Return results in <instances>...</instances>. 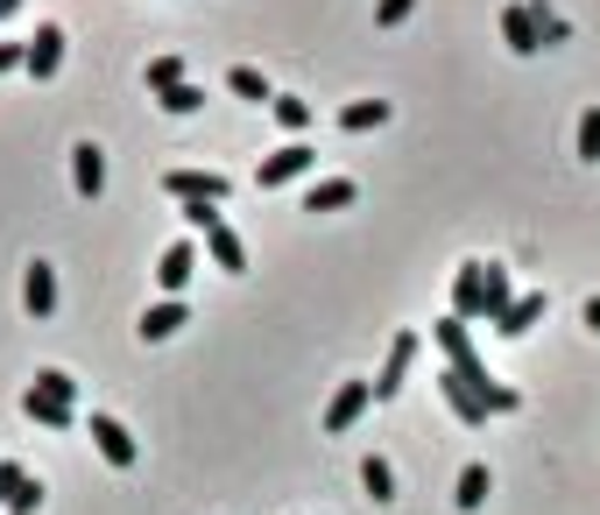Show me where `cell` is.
<instances>
[{
    "label": "cell",
    "instance_id": "cell-1",
    "mask_svg": "<svg viewBox=\"0 0 600 515\" xmlns=\"http://www.w3.org/2000/svg\"><path fill=\"white\" fill-rule=\"evenodd\" d=\"M163 191H170L177 205H227L233 177H219V170H170V177H163Z\"/></svg>",
    "mask_w": 600,
    "mask_h": 515
},
{
    "label": "cell",
    "instance_id": "cell-2",
    "mask_svg": "<svg viewBox=\"0 0 600 515\" xmlns=\"http://www.w3.org/2000/svg\"><path fill=\"white\" fill-rule=\"evenodd\" d=\"M311 170H319V148H304V142H283L276 156H262L254 184H262V191H276V184H297V177H311Z\"/></svg>",
    "mask_w": 600,
    "mask_h": 515
},
{
    "label": "cell",
    "instance_id": "cell-3",
    "mask_svg": "<svg viewBox=\"0 0 600 515\" xmlns=\"http://www.w3.org/2000/svg\"><path fill=\"white\" fill-rule=\"evenodd\" d=\"M368 403H374V382H339L333 403H325V438H347L353 423L368 417Z\"/></svg>",
    "mask_w": 600,
    "mask_h": 515
},
{
    "label": "cell",
    "instance_id": "cell-4",
    "mask_svg": "<svg viewBox=\"0 0 600 515\" xmlns=\"http://www.w3.org/2000/svg\"><path fill=\"white\" fill-rule=\"evenodd\" d=\"M85 431H93V445H99V459H107V466H134V459H142V445L128 438V423H120V417L93 410V423H85Z\"/></svg>",
    "mask_w": 600,
    "mask_h": 515
},
{
    "label": "cell",
    "instance_id": "cell-5",
    "mask_svg": "<svg viewBox=\"0 0 600 515\" xmlns=\"http://www.w3.org/2000/svg\"><path fill=\"white\" fill-rule=\"evenodd\" d=\"M0 508H8V515H36V508H43V488H36V474H28V466L0 459Z\"/></svg>",
    "mask_w": 600,
    "mask_h": 515
},
{
    "label": "cell",
    "instance_id": "cell-6",
    "mask_svg": "<svg viewBox=\"0 0 600 515\" xmlns=\"http://www.w3.org/2000/svg\"><path fill=\"white\" fill-rule=\"evenodd\" d=\"M57 64H64V28H57V22H43L36 36H28V57H22V71L43 85V79H57Z\"/></svg>",
    "mask_w": 600,
    "mask_h": 515
},
{
    "label": "cell",
    "instance_id": "cell-7",
    "mask_svg": "<svg viewBox=\"0 0 600 515\" xmlns=\"http://www.w3.org/2000/svg\"><path fill=\"white\" fill-rule=\"evenodd\" d=\"M410 360H417V332H396V339H388V354H382V374H374V403H388V396L403 388Z\"/></svg>",
    "mask_w": 600,
    "mask_h": 515
},
{
    "label": "cell",
    "instance_id": "cell-8",
    "mask_svg": "<svg viewBox=\"0 0 600 515\" xmlns=\"http://www.w3.org/2000/svg\"><path fill=\"white\" fill-rule=\"evenodd\" d=\"M480 304H488V262H459V276H453V318H480Z\"/></svg>",
    "mask_w": 600,
    "mask_h": 515
},
{
    "label": "cell",
    "instance_id": "cell-9",
    "mask_svg": "<svg viewBox=\"0 0 600 515\" xmlns=\"http://www.w3.org/2000/svg\"><path fill=\"white\" fill-rule=\"evenodd\" d=\"M71 184H79V199H99V191H107V148L99 142L71 148Z\"/></svg>",
    "mask_w": 600,
    "mask_h": 515
},
{
    "label": "cell",
    "instance_id": "cell-10",
    "mask_svg": "<svg viewBox=\"0 0 600 515\" xmlns=\"http://www.w3.org/2000/svg\"><path fill=\"white\" fill-rule=\"evenodd\" d=\"M22 304H28V318H50L57 311V268L50 262H28L22 268Z\"/></svg>",
    "mask_w": 600,
    "mask_h": 515
},
{
    "label": "cell",
    "instance_id": "cell-11",
    "mask_svg": "<svg viewBox=\"0 0 600 515\" xmlns=\"http://www.w3.org/2000/svg\"><path fill=\"white\" fill-rule=\"evenodd\" d=\"M205 254H213V268H227V276H240V268H248V248H240V233H233L227 219L205 226Z\"/></svg>",
    "mask_w": 600,
    "mask_h": 515
},
{
    "label": "cell",
    "instance_id": "cell-12",
    "mask_svg": "<svg viewBox=\"0 0 600 515\" xmlns=\"http://www.w3.org/2000/svg\"><path fill=\"white\" fill-rule=\"evenodd\" d=\"M439 396H445V410H453L459 423H488V403H480V396H473V382H459L453 368L439 374Z\"/></svg>",
    "mask_w": 600,
    "mask_h": 515
},
{
    "label": "cell",
    "instance_id": "cell-13",
    "mask_svg": "<svg viewBox=\"0 0 600 515\" xmlns=\"http://www.w3.org/2000/svg\"><path fill=\"white\" fill-rule=\"evenodd\" d=\"M191 268H199V248L191 240H177V248H163V262H156V283H163V297H177L191 283Z\"/></svg>",
    "mask_w": 600,
    "mask_h": 515
},
{
    "label": "cell",
    "instance_id": "cell-14",
    "mask_svg": "<svg viewBox=\"0 0 600 515\" xmlns=\"http://www.w3.org/2000/svg\"><path fill=\"white\" fill-rule=\"evenodd\" d=\"M502 43L516 57H537L544 43H537V22H530V0H516V8H502Z\"/></svg>",
    "mask_w": 600,
    "mask_h": 515
},
{
    "label": "cell",
    "instance_id": "cell-15",
    "mask_svg": "<svg viewBox=\"0 0 600 515\" xmlns=\"http://www.w3.org/2000/svg\"><path fill=\"white\" fill-rule=\"evenodd\" d=\"M353 199H360V184H353V177H319V184L304 191V212H347Z\"/></svg>",
    "mask_w": 600,
    "mask_h": 515
},
{
    "label": "cell",
    "instance_id": "cell-16",
    "mask_svg": "<svg viewBox=\"0 0 600 515\" xmlns=\"http://www.w3.org/2000/svg\"><path fill=\"white\" fill-rule=\"evenodd\" d=\"M537 318H544V290H523L516 304H508L502 318H494V332H502V339H523V332H530Z\"/></svg>",
    "mask_w": 600,
    "mask_h": 515
},
{
    "label": "cell",
    "instance_id": "cell-17",
    "mask_svg": "<svg viewBox=\"0 0 600 515\" xmlns=\"http://www.w3.org/2000/svg\"><path fill=\"white\" fill-rule=\"evenodd\" d=\"M177 325H184V297H163V304H148V311H142V325H134V332L156 346V339H170Z\"/></svg>",
    "mask_w": 600,
    "mask_h": 515
},
{
    "label": "cell",
    "instance_id": "cell-18",
    "mask_svg": "<svg viewBox=\"0 0 600 515\" xmlns=\"http://www.w3.org/2000/svg\"><path fill=\"white\" fill-rule=\"evenodd\" d=\"M22 410H28V423H43V431H71V403H50V396H36V388H28Z\"/></svg>",
    "mask_w": 600,
    "mask_h": 515
},
{
    "label": "cell",
    "instance_id": "cell-19",
    "mask_svg": "<svg viewBox=\"0 0 600 515\" xmlns=\"http://www.w3.org/2000/svg\"><path fill=\"white\" fill-rule=\"evenodd\" d=\"M508 304H516V283H508V268H502V262H488V304H480V318L494 325V318H502Z\"/></svg>",
    "mask_w": 600,
    "mask_h": 515
},
{
    "label": "cell",
    "instance_id": "cell-20",
    "mask_svg": "<svg viewBox=\"0 0 600 515\" xmlns=\"http://www.w3.org/2000/svg\"><path fill=\"white\" fill-rule=\"evenodd\" d=\"M382 120H388V99H353L347 113H339V128H347V134H368V128H382Z\"/></svg>",
    "mask_w": 600,
    "mask_h": 515
},
{
    "label": "cell",
    "instance_id": "cell-21",
    "mask_svg": "<svg viewBox=\"0 0 600 515\" xmlns=\"http://www.w3.org/2000/svg\"><path fill=\"white\" fill-rule=\"evenodd\" d=\"M227 93H233V99H254V106L276 99V93H268V79H262L254 64H233V71H227Z\"/></svg>",
    "mask_w": 600,
    "mask_h": 515
},
{
    "label": "cell",
    "instance_id": "cell-22",
    "mask_svg": "<svg viewBox=\"0 0 600 515\" xmlns=\"http://www.w3.org/2000/svg\"><path fill=\"white\" fill-rule=\"evenodd\" d=\"M453 502L467 508V515H473V508H488V466H480V459L467 466V474H459V494H453Z\"/></svg>",
    "mask_w": 600,
    "mask_h": 515
},
{
    "label": "cell",
    "instance_id": "cell-23",
    "mask_svg": "<svg viewBox=\"0 0 600 515\" xmlns=\"http://www.w3.org/2000/svg\"><path fill=\"white\" fill-rule=\"evenodd\" d=\"M148 93H170V85H184V57H148Z\"/></svg>",
    "mask_w": 600,
    "mask_h": 515
},
{
    "label": "cell",
    "instance_id": "cell-24",
    "mask_svg": "<svg viewBox=\"0 0 600 515\" xmlns=\"http://www.w3.org/2000/svg\"><path fill=\"white\" fill-rule=\"evenodd\" d=\"M360 488H368L374 502H396V474H388V459H368V466H360Z\"/></svg>",
    "mask_w": 600,
    "mask_h": 515
},
{
    "label": "cell",
    "instance_id": "cell-25",
    "mask_svg": "<svg viewBox=\"0 0 600 515\" xmlns=\"http://www.w3.org/2000/svg\"><path fill=\"white\" fill-rule=\"evenodd\" d=\"M530 22H537V43H544V50H551V43H565V14H559V8L530 0Z\"/></svg>",
    "mask_w": 600,
    "mask_h": 515
},
{
    "label": "cell",
    "instance_id": "cell-26",
    "mask_svg": "<svg viewBox=\"0 0 600 515\" xmlns=\"http://www.w3.org/2000/svg\"><path fill=\"white\" fill-rule=\"evenodd\" d=\"M36 396H50V403H79V382H71L64 368H43V374H36Z\"/></svg>",
    "mask_w": 600,
    "mask_h": 515
},
{
    "label": "cell",
    "instance_id": "cell-27",
    "mask_svg": "<svg viewBox=\"0 0 600 515\" xmlns=\"http://www.w3.org/2000/svg\"><path fill=\"white\" fill-rule=\"evenodd\" d=\"M268 113H276L290 134H297V128H311V99H290V93H276V99H268Z\"/></svg>",
    "mask_w": 600,
    "mask_h": 515
},
{
    "label": "cell",
    "instance_id": "cell-28",
    "mask_svg": "<svg viewBox=\"0 0 600 515\" xmlns=\"http://www.w3.org/2000/svg\"><path fill=\"white\" fill-rule=\"evenodd\" d=\"M156 106H163V113H199V106H205V93H199V85H170V93H156Z\"/></svg>",
    "mask_w": 600,
    "mask_h": 515
},
{
    "label": "cell",
    "instance_id": "cell-29",
    "mask_svg": "<svg viewBox=\"0 0 600 515\" xmlns=\"http://www.w3.org/2000/svg\"><path fill=\"white\" fill-rule=\"evenodd\" d=\"M579 156L600 163V106H587V113H579Z\"/></svg>",
    "mask_w": 600,
    "mask_h": 515
},
{
    "label": "cell",
    "instance_id": "cell-30",
    "mask_svg": "<svg viewBox=\"0 0 600 515\" xmlns=\"http://www.w3.org/2000/svg\"><path fill=\"white\" fill-rule=\"evenodd\" d=\"M410 8H417V0H374V22L396 28V22H410Z\"/></svg>",
    "mask_w": 600,
    "mask_h": 515
},
{
    "label": "cell",
    "instance_id": "cell-31",
    "mask_svg": "<svg viewBox=\"0 0 600 515\" xmlns=\"http://www.w3.org/2000/svg\"><path fill=\"white\" fill-rule=\"evenodd\" d=\"M213 219H219V205H184V226H191V233H205Z\"/></svg>",
    "mask_w": 600,
    "mask_h": 515
},
{
    "label": "cell",
    "instance_id": "cell-32",
    "mask_svg": "<svg viewBox=\"0 0 600 515\" xmlns=\"http://www.w3.org/2000/svg\"><path fill=\"white\" fill-rule=\"evenodd\" d=\"M22 57H28V43H0V79H8V71H22Z\"/></svg>",
    "mask_w": 600,
    "mask_h": 515
},
{
    "label": "cell",
    "instance_id": "cell-33",
    "mask_svg": "<svg viewBox=\"0 0 600 515\" xmlns=\"http://www.w3.org/2000/svg\"><path fill=\"white\" fill-rule=\"evenodd\" d=\"M579 318H587V325L600 332V297H587V311H579Z\"/></svg>",
    "mask_w": 600,
    "mask_h": 515
},
{
    "label": "cell",
    "instance_id": "cell-34",
    "mask_svg": "<svg viewBox=\"0 0 600 515\" xmlns=\"http://www.w3.org/2000/svg\"><path fill=\"white\" fill-rule=\"evenodd\" d=\"M14 8H22V0H0V22H8V14H14Z\"/></svg>",
    "mask_w": 600,
    "mask_h": 515
}]
</instances>
